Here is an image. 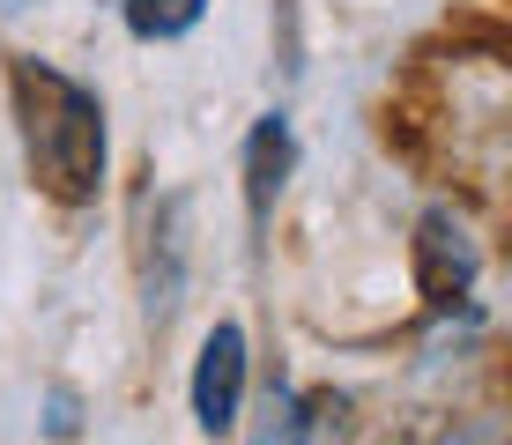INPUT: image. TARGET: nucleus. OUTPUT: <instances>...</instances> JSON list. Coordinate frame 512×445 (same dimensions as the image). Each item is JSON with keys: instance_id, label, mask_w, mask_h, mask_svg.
Returning <instances> with one entry per match:
<instances>
[{"instance_id": "nucleus-1", "label": "nucleus", "mask_w": 512, "mask_h": 445, "mask_svg": "<svg viewBox=\"0 0 512 445\" xmlns=\"http://www.w3.org/2000/svg\"><path fill=\"white\" fill-rule=\"evenodd\" d=\"M15 119H23V156L30 178L52 201H90L104 178V104L97 89H82L75 75H60L52 60H15Z\"/></svg>"}, {"instance_id": "nucleus-2", "label": "nucleus", "mask_w": 512, "mask_h": 445, "mask_svg": "<svg viewBox=\"0 0 512 445\" xmlns=\"http://www.w3.org/2000/svg\"><path fill=\"white\" fill-rule=\"evenodd\" d=\"M238 401H245V334L223 319L201 342V364H193V416H201V431L223 438L238 423Z\"/></svg>"}, {"instance_id": "nucleus-3", "label": "nucleus", "mask_w": 512, "mask_h": 445, "mask_svg": "<svg viewBox=\"0 0 512 445\" xmlns=\"http://www.w3.org/2000/svg\"><path fill=\"white\" fill-rule=\"evenodd\" d=\"M416 290L431 297V305H461L475 290V238L446 208H431V216L416 223Z\"/></svg>"}, {"instance_id": "nucleus-4", "label": "nucleus", "mask_w": 512, "mask_h": 445, "mask_svg": "<svg viewBox=\"0 0 512 445\" xmlns=\"http://www.w3.org/2000/svg\"><path fill=\"white\" fill-rule=\"evenodd\" d=\"M297 164V141H290V119L268 112L253 127V141H245V208H253V223H268V208H275V193H282V178H290Z\"/></svg>"}, {"instance_id": "nucleus-5", "label": "nucleus", "mask_w": 512, "mask_h": 445, "mask_svg": "<svg viewBox=\"0 0 512 445\" xmlns=\"http://www.w3.org/2000/svg\"><path fill=\"white\" fill-rule=\"evenodd\" d=\"M201 15H208V0H127V30L134 38H156V45L186 38Z\"/></svg>"}, {"instance_id": "nucleus-6", "label": "nucleus", "mask_w": 512, "mask_h": 445, "mask_svg": "<svg viewBox=\"0 0 512 445\" xmlns=\"http://www.w3.org/2000/svg\"><path fill=\"white\" fill-rule=\"evenodd\" d=\"M260 445H312V416L297 408V394H268V423H260Z\"/></svg>"}, {"instance_id": "nucleus-7", "label": "nucleus", "mask_w": 512, "mask_h": 445, "mask_svg": "<svg viewBox=\"0 0 512 445\" xmlns=\"http://www.w3.org/2000/svg\"><path fill=\"white\" fill-rule=\"evenodd\" d=\"M0 8H30V0H0Z\"/></svg>"}]
</instances>
